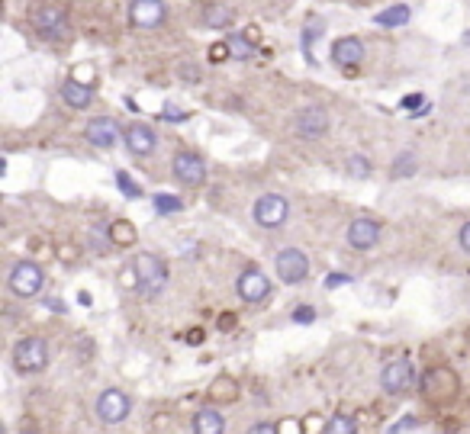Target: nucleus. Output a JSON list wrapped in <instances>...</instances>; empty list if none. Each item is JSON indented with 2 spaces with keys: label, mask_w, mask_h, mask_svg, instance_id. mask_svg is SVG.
I'll return each instance as SVG.
<instances>
[{
  "label": "nucleus",
  "mask_w": 470,
  "mask_h": 434,
  "mask_svg": "<svg viewBox=\"0 0 470 434\" xmlns=\"http://www.w3.org/2000/svg\"><path fill=\"white\" fill-rule=\"evenodd\" d=\"M168 20V7L165 0H132L129 3V23L135 29H158Z\"/></svg>",
  "instance_id": "f8f14e48"
},
{
  "label": "nucleus",
  "mask_w": 470,
  "mask_h": 434,
  "mask_svg": "<svg viewBox=\"0 0 470 434\" xmlns=\"http://www.w3.org/2000/svg\"><path fill=\"white\" fill-rule=\"evenodd\" d=\"M422 103H425L422 93H416V97H403V109H416V107H422Z\"/></svg>",
  "instance_id": "a19ab883"
},
{
  "label": "nucleus",
  "mask_w": 470,
  "mask_h": 434,
  "mask_svg": "<svg viewBox=\"0 0 470 434\" xmlns=\"http://www.w3.org/2000/svg\"><path fill=\"white\" fill-rule=\"evenodd\" d=\"M132 268H135V274H139V280H142V286L149 293H161V290H165V284H168V268H165V261H161V258H155V254L142 251V254H135Z\"/></svg>",
  "instance_id": "9b49d317"
},
{
  "label": "nucleus",
  "mask_w": 470,
  "mask_h": 434,
  "mask_svg": "<svg viewBox=\"0 0 470 434\" xmlns=\"http://www.w3.org/2000/svg\"><path fill=\"white\" fill-rule=\"evenodd\" d=\"M119 284L126 286V290H139L142 286V280H139V274H135V268H126L123 274H119Z\"/></svg>",
  "instance_id": "473e14b6"
},
{
  "label": "nucleus",
  "mask_w": 470,
  "mask_h": 434,
  "mask_svg": "<svg viewBox=\"0 0 470 434\" xmlns=\"http://www.w3.org/2000/svg\"><path fill=\"white\" fill-rule=\"evenodd\" d=\"M13 367L20 373H39L49 367V344L43 338H23L13 348Z\"/></svg>",
  "instance_id": "7ed1b4c3"
},
{
  "label": "nucleus",
  "mask_w": 470,
  "mask_h": 434,
  "mask_svg": "<svg viewBox=\"0 0 470 434\" xmlns=\"http://www.w3.org/2000/svg\"><path fill=\"white\" fill-rule=\"evenodd\" d=\"M326 33V23L322 20H306V26H303V55H306V61L310 65H316V59H312V45L319 42V36Z\"/></svg>",
  "instance_id": "4be33fe9"
},
{
  "label": "nucleus",
  "mask_w": 470,
  "mask_h": 434,
  "mask_svg": "<svg viewBox=\"0 0 470 434\" xmlns=\"http://www.w3.org/2000/svg\"><path fill=\"white\" fill-rule=\"evenodd\" d=\"M235 290H238V296H242L245 302H264L271 293V284L258 268H252V270H242V274H238Z\"/></svg>",
  "instance_id": "dca6fc26"
},
{
  "label": "nucleus",
  "mask_w": 470,
  "mask_h": 434,
  "mask_svg": "<svg viewBox=\"0 0 470 434\" xmlns=\"http://www.w3.org/2000/svg\"><path fill=\"white\" fill-rule=\"evenodd\" d=\"M33 26L36 33L49 42H65L71 36V20H68L65 7L55 3V0H45V3H36L33 10Z\"/></svg>",
  "instance_id": "f257e3e1"
},
{
  "label": "nucleus",
  "mask_w": 470,
  "mask_h": 434,
  "mask_svg": "<svg viewBox=\"0 0 470 434\" xmlns=\"http://www.w3.org/2000/svg\"><path fill=\"white\" fill-rule=\"evenodd\" d=\"M412 386H416V367L409 360H393V364H386L380 370V389L386 396H403Z\"/></svg>",
  "instance_id": "1a4fd4ad"
},
{
  "label": "nucleus",
  "mask_w": 470,
  "mask_h": 434,
  "mask_svg": "<svg viewBox=\"0 0 470 434\" xmlns=\"http://www.w3.org/2000/svg\"><path fill=\"white\" fill-rule=\"evenodd\" d=\"M226 42H229V52H232V59H235V61H248V59L255 55V52H258L255 39H248L245 33H232Z\"/></svg>",
  "instance_id": "5701e85b"
},
{
  "label": "nucleus",
  "mask_w": 470,
  "mask_h": 434,
  "mask_svg": "<svg viewBox=\"0 0 470 434\" xmlns=\"http://www.w3.org/2000/svg\"><path fill=\"white\" fill-rule=\"evenodd\" d=\"M23 434H36V431H23Z\"/></svg>",
  "instance_id": "a18cd8bd"
},
{
  "label": "nucleus",
  "mask_w": 470,
  "mask_h": 434,
  "mask_svg": "<svg viewBox=\"0 0 470 434\" xmlns=\"http://www.w3.org/2000/svg\"><path fill=\"white\" fill-rule=\"evenodd\" d=\"M326 434H358V421L351 415H332L326 421Z\"/></svg>",
  "instance_id": "c85d7f7f"
},
{
  "label": "nucleus",
  "mask_w": 470,
  "mask_h": 434,
  "mask_svg": "<svg viewBox=\"0 0 470 434\" xmlns=\"http://www.w3.org/2000/svg\"><path fill=\"white\" fill-rule=\"evenodd\" d=\"M222 431H226V421L213 405H203L193 415V434H222Z\"/></svg>",
  "instance_id": "aec40b11"
},
{
  "label": "nucleus",
  "mask_w": 470,
  "mask_h": 434,
  "mask_svg": "<svg viewBox=\"0 0 470 434\" xmlns=\"http://www.w3.org/2000/svg\"><path fill=\"white\" fill-rule=\"evenodd\" d=\"M210 59L213 61H226V59H232V52H229V42H216L210 49Z\"/></svg>",
  "instance_id": "72a5a7b5"
},
{
  "label": "nucleus",
  "mask_w": 470,
  "mask_h": 434,
  "mask_svg": "<svg viewBox=\"0 0 470 434\" xmlns=\"http://www.w3.org/2000/svg\"><path fill=\"white\" fill-rule=\"evenodd\" d=\"M129 412H132V399H129L123 389L116 386H109L97 396V418H100L103 425H119V421H126Z\"/></svg>",
  "instance_id": "39448f33"
},
{
  "label": "nucleus",
  "mask_w": 470,
  "mask_h": 434,
  "mask_svg": "<svg viewBox=\"0 0 470 434\" xmlns=\"http://www.w3.org/2000/svg\"><path fill=\"white\" fill-rule=\"evenodd\" d=\"M203 29H232L235 23V10L226 7V3H206L200 13Z\"/></svg>",
  "instance_id": "a211bd4d"
},
{
  "label": "nucleus",
  "mask_w": 470,
  "mask_h": 434,
  "mask_svg": "<svg viewBox=\"0 0 470 434\" xmlns=\"http://www.w3.org/2000/svg\"><path fill=\"white\" fill-rule=\"evenodd\" d=\"M252 216L261 228H280L290 219V203L284 196H278V193H264V196L255 200Z\"/></svg>",
  "instance_id": "20e7f679"
},
{
  "label": "nucleus",
  "mask_w": 470,
  "mask_h": 434,
  "mask_svg": "<svg viewBox=\"0 0 470 434\" xmlns=\"http://www.w3.org/2000/svg\"><path fill=\"white\" fill-rule=\"evenodd\" d=\"M328 125H332V116H328V109L319 107V103L303 107L294 116V129L300 139H322L328 132Z\"/></svg>",
  "instance_id": "9d476101"
},
{
  "label": "nucleus",
  "mask_w": 470,
  "mask_h": 434,
  "mask_svg": "<svg viewBox=\"0 0 470 434\" xmlns=\"http://www.w3.org/2000/svg\"><path fill=\"white\" fill-rule=\"evenodd\" d=\"M457 245L464 248V254H470V222H464L461 232H457Z\"/></svg>",
  "instance_id": "4c0bfd02"
},
{
  "label": "nucleus",
  "mask_w": 470,
  "mask_h": 434,
  "mask_svg": "<svg viewBox=\"0 0 470 434\" xmlns=\"http://www.w3.org/2000/svg\"><path fill=\"white\" fill-rule=\"evenodd\" d=\"M235 325V316H222L219 318V328H232Z\"/></svg>",
  "instance_id": "c03bdc74"
},
{
  "label": "nucleus",
  "mask_w": 470,
  "mask_h": 434,
  "mask_svg": "<svg viewBox=\"0 0 470 434\" xmlns=\"http://www.w3.org/2000/svg\"><path fill=\"white\" fill-rule=\"evenodd\" d=\"M116 187L123 196H129V200H142V187L135 184V177L129 174V171H116Z\"/></svg>",
  "instance_id": "c756f323"
},
{
  "label": "nucleus",
  "mask_w": 470,
  "mask_h": 434,
  "mask_svg": "<svg viewBox=\"0 0 470 434\" xmlns=\"http://www.w3.org/2000/svg\"><path fill=\"white\" fill-rule=\"evenodd\" d=\"M161 116H165V119H174V123H181V119H187V113H184V109H177V107H171V103H168Z\"/></svg>",
  "instance_id": "ea45409f"
},
{
  "label": "nucleus",
  "mask_w": 470,
  "mask_h": 434,
  "mask_svg": "<svg viewBox=\"0 0 470 434\" xmlns=\"http://www.w3.org/2000/svg\"><path fill=\"white\" fill-rule=\"evenodd\" d=\"M274 268H278V277L287 286H300L310 277V258L300 248H284V251H278Z\"/></svg>",
  "instance_id": "423d86ee"
},
{
  "label": "nucleus",
  "mask_w": 470,
  "mask_h": 434,
  "mask_svg": "<svg viewBox=\"0 0 470 434\" xmlns=\"http://www.w3.org/2000/svg\"><path fill=\"white\" fill-rule=\"evenodd\" d=\"M412 17V10L406 7V3H393V7H386L380 10L377 17H374V23L384 26V29H400V26H406Z\"/></svg>",
  "instance_id": "412c9836"
},
{
  "label": "nucleus",
  "mask_w": 470,
  "mask_h": 434,
  "mask_svg": "<svg viewBox=\"0 0 470 434\" xmlns=\"http://www.w3.org/2000/svg\"><path fill=\"white\" fill-rule=\"evenodd\" d=\"M7 284H10V293H13V296H20V300H33V296L43 293L45 274L36 261H17L13 270H10V277H7Z\"/></svg>",
  "instance_id": "f03ea898"
},
{
  "label": "nucleus",
  "mask_w": 470,
  "mask_h": 434,
  "mask_svg": "<svg viewBox=\"0 0 470 434\" xmlns=\"http://www.w3.org/2000/svg\"><path fill=\"white\" fill-rule=\"evenodd\" d=\"M380 235H384V226H380L377 219L358 216V219H351V226H348L344 238H348V245H351L354 251H370L380 242Z\"/></svg>",
  "instance_id": "ddd939ff"
},
{
  "label": "nucleus",
  "mask_w": 470,
  "mask_h": 434,
  "mask_svg": "<svg viewBox=\"0 0 470 434\" xmlns=\"http://www.w3.org/2000/svg\"><path fill=\"white\" fill-rule=\"evenodd\" d=\"M248 434H280V431L271 425V421H258V425L248 428Z\"/></svg>",
  "instance_id": "58836bf2"
},
{
  "label": "nucleus",
  "mask_w": 470,
  "mask_h": 434,
  "mask_svg": "<svg viewBox=\"0 0 470 434\" xmlns=\"http://www.w3.org/2000/svg\"><path fill=\"white\" fill-rule=\"evenodd\" d=\"M416 167H419L416 155H412V151H400V155H396V161H393V167H390V177H393V180H403V177L416 174Z\"/></svg>",
  "instance_id": "b1692460"
},
{
  "label": "nucleus",
  "mask_w": 470,
  "mask_h": 434,
  "mask_svg": "<svg viewBox=\"0 0 470 434\" xmlns=\"http://www.w3.org/2000/svg\"><path fill=\"white\" fill-rule=\"evenodd\" d=\"M409 428H419V418H412V415H406L403 421H396L393 428H390V434H400V431H409Z\"/></svg>",
  "instance_id": "c9c22d12"
},
{
  "label": "nucleus",
  "mask_w": 470,
  "mask_h": 434,
  "mask_svg": "<svg viewBox=\"0 0 470 434\" xmlns=\"http://www.w3.org/2000/svg\"><path fill=\"white\" fill-rule=\"evenodd\" d=\"M203 328H190V332H187V344H203Z\"/></svg>",
  "instance_id": "79ce46f5"
},
{
  "label": "nucleus",
  "mask_w": 470,
  "mask_h": 434,
  "mask_svg": "<svg viewBox=\"0 0 470 434\" xmlns=\"http://www.w3.org/2000/svg\"><path fill=\"white\" fill-rule=\"evenodd\" d=\"M109 242L116 245V248H126V245H132L135 242V226H132V222H126V219L113 222V226H109Z\"/></svg>",
  "instance_id": "a878e982"
},
{
  "label": "nucleus",
  "mask_w": 470,
  "mask_h": 434,
  "mask_svg": "<svg viewBox=\"0 0 470 434\" xmlns=\"http://www.w3.org/2000/svg\"><path fill=\"white\" fill-rule=\"evenodd\" d=\"M235 380L232 376H216V383H213V389H210V399H216V402H229V399H235Z\"/></svg>",
  "instance_id": "bb28decb"
},
{
  "label": "nucleus",
  "mask_w": 470,
  "mask_h": 434,
  "mask_svg": "<svg viewBox=\"0 0 470 434\" xmlns=\"http://www.w3.org/2000/svg\"><path fill=\"white\" fill-rule=\"evenodd\" d=\"M364 59V42L358 36H342V39L332 42V61L338 68H354L361 65Z\"/></svg>",
  "instance_id": "f3484780"
},
{
  "label": "nucleus",
  "mask_w": 470,
  "mask_h": 434,
  "mask_svg": "<svg viewBox=\"0 0 470 434\" xmlns=\"http://www.w3.org/2000/svg\"><path fill=\"white\" fill-rule=\"evenodd\" d=\"M344 171H348V177H351V180H367L374 167H370L367 155L354 151V155H348V164H344Z\"/></svg>",
  "instance_id": "393cba45"
},
{
  "label": "nucleus",
  "mask_w": 470,
  "mask_h": 434,
  "mask_svg": "<svg viewBox=\"0 0 470 434\" xmlns=\"http://www.w3.org/2000/svg\"><path fill=\"white\" fill-rule=\"evenodd\" d=\"M344 284H351V277H348V274H328V277H326V286H328V290L344 286Z\"/></svg>",
  "instance_id": "e433bc0d"
},
{
  "label": "nucleus",
  "mask_w": 470,
  "mask_h": 434,
  "mask_svg": "<svg viewBox=\"0 0 470 434\" xmlns=\"http://www.w3.org/2000/svg\"><path fill=\"white\" fill-rule=\"evenodd\" d=\"M84 139L100 151H109L119 142V125L113 116H93L91 123L84 125Z\"/></svg>",
  "instance_id": "2eb2a0df"
},
{
  "label": "nucleus",
  "mask_w": 470,
  "mask_h": 434,
  "mask_svg": "<svg viewBox=\"0 0 470 434\" xmlns=\"http://www.w3.org/2000/svg\"><path fill=\"white\" fill-rule=\"evenodd\" d=\"M75 81H77V84H87V87H91V84H93V65L75 68Z\"/></svg>",
  "instance_id": "f704fd0d"
},
{
  "label": "nucleus",
  "mask_w": 470,
  "mask_h": 434,
  "mask_svg": "<svg viewBox=\"0 0 470 434\" xmlns=\"http://www.w3.org/2000/svg\"><path fill=\"white\" fill-rule=\"evenodd\" d=\"M171 174H174L177 184L200 187V184H206V161L197 151H177L174 161H171Z\"/></svg>",
  "instance_id": "0eeeda50"
},
{
  "label": "nucleus",
  "mask_w": 470,
  "mask_h": 434,
  "mask_svg": "<svg viewBox=\"0 0 470 434\" xmlns=\"http://www.w3.org/2000/svg\"><path fill=\"white\" fill-rule=\"evenodd\" d=\"M45 309H52V312H68V309H65V302H61V300H52V296L45 300Z\"/></svg>",
  "instance_id": "37998d69"
},
{
  "label": "nucleus",
  "mask_w": 470,
  "mask_h": 434,
  "mask_svg": "<svg viewBox=\"0 0 470 434\" xmlns=\"http://www.w3.org/2000/svg\"><path fill=\"white\" fill-rule=\"evenodd\" d=\"M177 77H184L187 84H197L200 81V68L190 65V61H184V65H177Z\"/></svg>",
  "instance_id": "7c9ffc66"
},
{
  "label": "nucleus",
  "mask_w": 470,
  "mask_h": 434,
  "mask_svg": "<svg viewBox=\"0 0 470 434\" xmlns=\"http://www.w3.org/2000/svg\"><path fill=\"white\" fill-rule=\"evenodd\" d=\"M422 393H425L428 402H438V405H445L457 396V376L451 373L448 367H435L428 370L425 380H422Z\"/></svg>",
  "instance_id": "6e6552de"
},
{
  "label": "nucleus",
  "mask_w": 470,
  "mask_h": 434,
  "mask_svg": "<svg viewBox=\"0 0 470 434\" xmlns=\"http://www.w3.org/2000/svg\"><path fill=\"white\" fill-rule=\"evenodd\" d=\"M123 142H126L129 155H135V158H149V155H155V148H158V135H155L151 125L132 123V125H126Z\"/></svg>",
  "instance_id": "4468645a"
},
{
  "label": "nucleus",
  "mask_w": 470,
  "mask_h": 434,
  "mask_svg": "<svg viewBox=\"0 0 470 434\" xmlns=\"http://www.w3.org/2000/svg\"><path fill=\"white\" fill-rule=\"evenodd\" d=\"M181 209H184L181 196H174V193H155V212L171 216V212H181Z\"/></svg>",
  "instance_id": "cd10ccee"
},
{
  "label": "nucleus",
  "mask_w": 470,
  "mask_h": 434,
  "mask_svg": "<svg viewBox=\"0 0 470 434\" xmlns=\"http://www.w3.org/2000/svg\"><path fill=\"white\" fill-rule=\"evenodd\" d=\"M61 100H65L71 109H87L93 103V91L87 87V84H77L75 77H71V81L61 84Z\"/></svg>",
  "instance_id": "6ab92c4d"
},
{
  "label": "nucleus",
  "mask_w": 470,
  "mask_h": 434,
  "mask_svg": "<svg viewBox=\"0 0 470 434\" xmlns=\"http://www.w3.org/2000/svg\"><path fill=\"white\" fill-rule=\"evenodd\" d=\"M294 322L296 325H312V322H316V309H312V306H296Z\"/></svg>",
  "instance_id": "2f4dec72"
}]
</instances>
